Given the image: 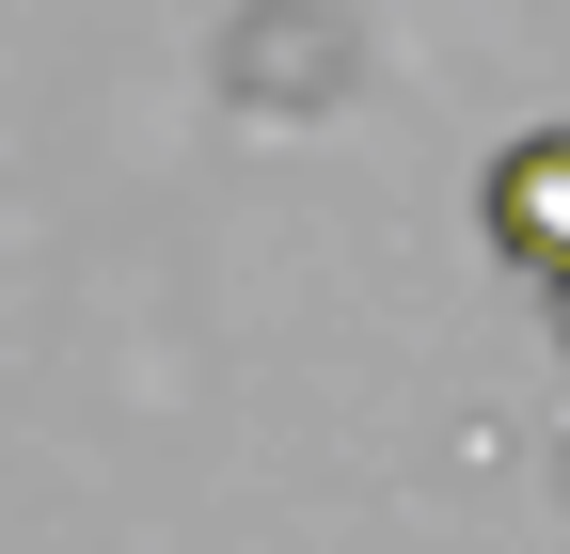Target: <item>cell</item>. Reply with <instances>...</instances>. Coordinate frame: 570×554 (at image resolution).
<instances>
[{"instance_id":"cell-1","label":"cell","mask_w":570,"mask_h":554,"mask_svg":"<svg viewBox=\"0 0 570 554\" xmlns=\"http://www.w3.org/2000/svg\"><path fill=\"white\" fill-rule=\"evenodd\" d=\"M475 222H491V254H508L539 301H570V127H523V144L475 175Z\"/></svg>"},{"instance_id":"cell-2","label":"cell","mask_w":570,"mask_h":554,"mask_svg":"<svg viewBox=\"0 0 570 554\" xmlns=\"http://www.w3.org/2000/svg\"><path fill=\"white\" fill-rule=\"evenodd\" d=\"M554 365H570V301H554Z\"/></svg>"}]
</instances>
